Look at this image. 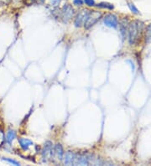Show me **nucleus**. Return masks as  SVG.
Wrapping results in <instances>:
<instances>
[{"mask_svg":"<svg viewBox=\"0 0 151 166\" xmlns=\"http://www.w3.org/2000/svg\"><path fill=\"white\" fill-rule=\"evenodd\" d=\"M3 160H5V161L9 162L12 165H20V164L18 161L16 160H14V159H9V158H3Z\"/></svg>","mask_w":151,"mask_h":166,"instance_id":"4468645a","label":"nucleus"},{"mask_svg":"<svg viewBox=\"0 0 151 166\" xmlns=\"http://www.w3.org/2000/svg\"><path fill=\"white\" fill-rule=\"evenodd\" d=\"M128 5L129 9H130V10H131L133 13H134V14H139V13L138 9L134 6V4H133V3H129V2H128Z\"/></svg>","mask_w":151,"mask_h":166,"instance_id":"f8f14e48","label":"nucleus"},{"mask_svg":"<svg viewBox=\"0 0 151 166\" xmlns=\"http://www.w3.org/2000/svg\"><path fill=\"white\" fill-rule=\"evenodd\" d=\"M63 155H64V150L62 146H61L60 143L56 144L55 146L54 147L53 157H52V158L55 159L56 160L61 161V160H62V159H63Z\"/></svg>","mask_w":151,"mask_h":166,"instance_id":"0eeeda50","label":"nucleus"},{"mask_svg":"<svg viewBox=\"0 0 151 166\" xmlns=\"http://www.w3.org/2000/svg\"><path fill=\"white\" fill-rule=\"evenodd\" d=\"M53 144L50 141H47L44 143L43 149L41 152V155L43 159V162H48L53 157Z\"/></svg>","mask_w":151,"mask_h":166,"instance_id":"39448f33","label":"nucleus"},{"mask_svg":"<svg viewBox=\"0 0 151 166\" xmlns=\"http://www.w3.org/2000/svg\"><path fill=\"white\" fill-rule=\"evenodd\" d=\"M15 137H16V133H15L14 130L9 129V130H8V132H7L5 140H6V142H7L8 143H9L10 144L12 142L14 141V139L15 138Z\"/></svg>","mask_w":151,"mask_h":166,"instance_id":"9d476101","label":"nucleus"},{"mask_svg":"<svg viewBox=\"0 0 151 166\" xmlns=\"http://www.w3.org/2000/svg\"><path fill=\"white\" fill-rule=\"evenodd\" d=\"M142 28H143V24L139 21H135L130 25L128 29V39L130 44H135L138 41L140 36Z\"/></svg>","mask_w":151,"mask_h":166,"instance_id":"f257e3e1","label":"nucleus"},{"mask_svg":"<svg viewBox=\"0 0 151 166\" xmlns=\"http://www.w3.org/2000/svg\"><path fill=\"white\" fill-rule=\"evenodd\" d=\"M13 0H0V4H10Z\"/></svg>","mask_w":151,"mask_h":166,"instance_id":"6ab92c4d","label":"nucleus"},{"mask_svg":"<svg viewBox=\"0 0 151 166\" xmlns=\"http://www.w3.org/2000/svg\"><path fill=\"white\" fill-rule=\"evenodd\" d=\"M91 10L89 9H82L77 15L76 19H75V22H74V25L76 27H82L83 25H85L86 21L88 20V16L90 14Z\"/></svg>","mask_w":151,"mask_h":166,"instance_id":"7ed1b4c3","label":"nucleus"},{"mask_svg":"<svg viewBox=\"0 0 151 166\" xmlns=\"http://www.w3.org/2000/svg\"><path fill=\"white\" fill-rule=\"evenodd\" d=\"M96 7H98L99 9H109L112 10L114 9V6L112 4H109L107 2H102V3H99L98 4H95Z\"/></svg>","mask_w":151,"mask_h":166,"instance_id":"9b49d317","label":"nucleus"},{"mask_svg":"<svg viewBox=\"0 0 151 166\" xmlns=\"http://www.w3.org/2000/svg\"><path fill=\"white\" fill-rule=\"evenodd\" d=\"M103 22L104 24L111 28H116L118 25V20L116 15H112V14H108L106 15L103 18Z\"/></svg>","mask_w":151,"mask_h":166,"instance_id":"423d86ee","label":"nucleus"},{"mask_svg":"<svg viewBox=\"0 0 151 166\" xmlns=\"http://www.w3.org/2000/svg\"><path fill=\"white\" fill-rule=\"evenodd\" d=\"M73 4L76 6H82L83 0H73Z\"/></svg>","mask_w":151,"mask_h":166,"instance_id":"f3484780","label":"nucleus"},{"mask_svg":"<svg viewBox=\"0 0 151 166\" xmlns=\"http://www.w3.org/2000/svg\"><path fill=\"white\" fill-rule=\"evenodd\" d=\"M75 11L72 6L69 4H65L61 10V18L64 23H69L74 17Z\"/></svg>","mask_w":151,"mask_h":166,"instance_id":"f03ea898","label":"nucleus"},{"mask_svg":"<svg viewBox=\"0 0 151 166\" xmlns=\"http://www.w3.org/2000/svg\"><path fill=\"white\" fill-rule=\"evenodd\" d=\"M84 3L88 7H93V6H95V4H96L94 0H84Z\"/></svg>","mask_w":151,"mask_h":166,"instance_id":"2eb2a0df","label":"nucleus"},{"mask_svg":"<svg viewBox=\"0 0 151 166\" xmlns=\"http://www.w3.org/2000/svg\"><path fill=\"white\" fill-rule=\"evenodd\" d=\"M74 156H75V153H74V152H66V154H65V157H64V164H65L66 165H72Z\"/></svg>","mask_w":151,"mask_h":166,"instance_id":"1a4fd4ad","label":"nucleus"},{"mask_svg":"<svg viewBox=\"0 0 151 166\" xmlns=\"http://www.w3.org/2000/svg\"><path fill=\"white\" fill-rule=\"evenodd\" d=\"M5 142V135L4 131L0 129V146H2Z\"/></svg>","mask_w":151,"mask_h":166,"instance_id":"ddd939ff","label":"nucleus"},{"mask_svg":"<svg viewBox=\"0 0 151 166\" xmlns=\"http://www.w3.org/2000/svg\"><path fill=\"white\" fill-rule=\"evenodd\" d=\"M50 3H51V5L54 6V7H56L60 4L61 3V0H50Z\"/></svg>","mask_w":151,"mask_h":166,"instance_id":"a211bd4d","label":"nucleus"},{"mask_svg":"<svg viewBox=\"0 0 151 166\" xmlns=\"http://www.w3.org/2000/svg\"><path fill=\"white\" fill-rule=\"evenodd\" d=\"M45 0H29V4H44Z\"/></svg>","mask_w":151,"mask_h":166,"instance_id":"dca6fc26","label":"nucleus"},{"mask_svg":"<svg viewBox=\"0 0 151 166\" xmlns=\"http://www.w3.org/2000/svg\"><path fill=\"white\" fill-rule=\"evenodd\" d=\"M19 143H20L21 149L24 150V151H26L29 149V147L32 146L34 144V143L29 140L28 138H19Z\"/></svg>","mask_w":151,"mask_h":166,"instance_id":"6e6552de","label":"nucleus"},{"mask_svg":"<svg viewBox=\"0 0 151 166\" xmlns=\"http://www.w3.org/2000/svg\"><path fill=\"white\" fill-rule=\"evenodd\" d=\"M102 17V13H100L99 11H96V10H91L89 16H88V20L85 23V28L88 29H90L93 25H94L98 20L101 19Z\"/></svg>","mask_w":151,"mask_h":166,"instance_id":"20e7f679","label":"nucleus"}]
</instances>
